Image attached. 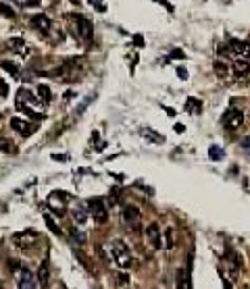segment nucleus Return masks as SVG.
Returning a JSON list of instances; mask_svg holds the SVG:
<instances>
[{
	"label": "nucleus",
	"instance_id": "25",
	"mask_svg": "<svg viewBox=\"0 0 250 289\" xmlns=\"http://www.w3.org/2000/svg\"><path fill=\"white\" fill-rule=\"evenodd\" d=\"M0 13H2L4 17H9V19H15V11L11 9L9 4H0Z\"/></svg>",
	"mask_w": 250,
	"mask_h": 289
},
{
	"label": "nucleus",
	"instance_id": "27",
	"mask_svg": "<svg viewBox=\"0 0 250 289\" xmlns=\"http://www.w3.org/2000/svg\"><path fill=\"white\" fill-rule=\"evenodd\" d=\"M71 237H73V241H77V244H85V235L82 231H71Z\"/></svg>",
	"mask_w": 250,
	"mask_h": 289
},
{
	"label": "nucleus",
	"instance_id": "22",
	"mask_svg": "<svg viewBox=\"0 0 250 289\" xmlns=\"http://www.w3.org/2000/svg\"><path fill=\"white\" fill-rule=\"evenodd\" d=\"M44 221H46V225H48V229L54 233V235H62V233H61V227H59L57 223H54V218H52L50 214H44Z\"/></svg>",
	"mask_w": 250,
	"mask_h": 289
},
{
	"label": "nucleus",
	"instance_id": "23",
	"mask_svg": "<svg viewBox=\"0 0 250 289\" xmlns=\"http://www.w3.org/2000/svg\"><path fill=\"white\" fill-rule=\"evenodd\" d=\"M2 69H4V71H9L11 75L19 77V69H17V65H15V62H11V60H2Z\"/></svg>",
	"mask_w": 250,
	"mask_h": 289
},
{
	"label": "nucleus",
	"instance_id": "28",
	"mask_svg": "<svg viewBox=\"0 0 250 289\" xmlns=\"http://www.w3.org/2000/svg\"><path fill=\"white\" fill-rule=\"evenodd\" d=\"M6 267H9V270H11V272H19V270H21L19 260H9V262H6Z\"/></svg>",
	"mask_w": 250,
	"mask_h": 289
},
{
	"label": "nucleus",
	"instance_id": "14",
	"mask_svg": "<svg viewBox=\"0 0 250 289\" xmlns=\"http://www.w3.org/2000/svg\"><path fill=\"white\" fill-rule=\"evenodd\" d=\"M48 281H50V267H48V260H44L38 269V283L42 285V289L48 287Z\"/></svg>",
	"mask_w": 250,
	"mask_h": 289
},
{
	"label": "nucleus",
	"instance_id": "19",
	"mask_svg": "<svg viewBox=\"0 0 250 289\" xmlns=\"http://www.w3.org/2000/svg\"><path fill=\"white\" fill-rule=\"evenodd\" d=\"M140 134H142L144 137H148L150 142H154V144H163L165 142V137L163 135H159L156 131H152V129H148V127H144V129H140Z\"/></svg>",
	"mask_w": 250,
	"mask_h": 289
},
{
	"label": "nucleus",
	"instance_id": "31",
	"mask_svg": "<svg viewBox=\"0 0 250 289\" xmlns=\"http://www.w3.org/2000/svg\"><path fill=\"white\" fill-rule=\"evenodd\" d=\"M17 4H21V6H38V0H17Z\"/></svg>",
	"mask_w": 250,
	"mask_h": 289
},
{
	"label": "nucleus",
	"instance_id": "15",
	"mask_svg": "<svg viewBox=\"0 0 250 289\" xmlns=\"http://www.w3.org/2000/svg\"><path fill=\"white\" fill-rule=\"evenodd\" d=\"M71 214L77 225H85V221H88V216H90V210H85V206H82V204H75Z\"/></svg>",
	"mask_w": 250,
	"mask_h": 289
},
{
	"label": "nucleus",
	"instance_id": "12",
	"mask_svg": "<svg viewBox=\"0 0 250 289\" xmlns=\"http://www.w3.org/2000/svg\"><path fill=\"white\" fill-rule=\"evenodd\" d=\"M11 127H13L15 131H19L23 137L31 135V134H34V129H36L34 125H29L27 121H23V119H11Z\"/></svg>",
	"mask_w": 250,
	"mask_h": 289
},
{
	"label": "nucleus",
	"instance_id": "37",
	"mask_svg": "<svg viewBox=\"0 0 250 289\" xmlns=\"http://www.w3.org/2000/svg\"><path fill=\"white\" fill-rule=\"evenodd\" d=\"M134 40H136V44H138V46H140V44H142V46H144V38H140V36H136V38H134Z\"/></svg>",
	"mask_w": 250,
	"mask_h": 289
},
{
	"label": "nucleus",
	"instance_id": "30",
	"mask_svg": "<svg viewBox=\"0 0 250 289\" xmlns=\"http://www.w3.org/2000/svg\"><path fill=\"white\" fill-rule=\"evenodd\" d=\"M90 4L96 6V11H100V13H104V11H106V6H104L103 2H100V0H90Z\"/></svg>",
	"mask_w": 250,
	"mask_h": 289
},
{
	"label": "nucleus",
	"instance_id": "24",
	"mask_svg": "<svg viewBox=\"0 0 250 289\" xmlns=\"http://www.w3.org/2000/svg\"><path fill=\"white\" fill-rule=\"evenodd\" d=\"M228 71H229L228 65H223V62H215V73L219 77H225V75H228Z\"/></svg>",
	"mask_w": 250,
	"mask_h": 289
},
{
	"label": "nucleus",
	"instance_id": "21",
	"mask_svg": "<svg viewBox=\"0 0 250 289\" xmlns=\"http://www.w3.org/2000/svg\"><path fill=\"white\" fill-rule=\"evenodd\" d=\"M223 156H225V152H223L219 146H210V148H208V158H210V160H221Z\"/></svg>",
	"mask_w": 250,
	"mask_h": 289
},
{
	"label": "nucleus",
	"instance_id": "4",
	"mask_svg": "<svg viewBox=\"0 0 250 289\" xmlns=\"http://www.w3.org/2000/svg\"><path fill=\"white\" fill-rule=\"evenodd\" d=\"M75 27H77V36H80V40H83V42H90L92 40L94 25H92V21L88 17L77 15V17H75Z\"/></svg>",
	"mask_w": 250,
	"mask_h": 289
},
{
	"label": "nucleus",
	"instance_id": "18",
	"mask_svg": "<svg viewBox=\"0 0 250 289\" xmlns=\"http://www.w3.org/2000/svg\"><path fill=\"white\" fill-rule=\"evenodd\" d=\"M186 111H188V113H192V115H198V113L202 111V102H200L198 98H188Z\"/></svg>",
	"mask_w": 250,
	"mask_h": 289
},
{
	"label": "nucleus",
	"instance_id": "38",
	"mask_svg": "<svg viewBox=\"0 0 250 289\" xmlns=\"http://www.w3.org/2000/svg\"><path fill=\"white\" fill-rule=\"evenodd\" d=\"M119 281L121 283H127V275H119Z\"/></svg>",
	"mask_w": 250,
	"mask_h": 289
},
{
	"label": "nucleus",
	"instance_id": "10",
	"mask_svg": "<svg viewBox=\"0 0 250 289\" xmlns=\"http://www.w3.org/2000/svg\"><path fill=\"white\" fill-rule=\"evenodd\" d=\"M38 239V235H36V231H25V233H15L13 235V241L17 246H21V248H27V246H31L34 241Z\"/></svg>",
	"mask_w": 250,
	"mask_h": 289
},
{
	"label": "nucleus",
	"instance_id": "36",
	"mask_svg": "<svg viewBox=\"0 0 250 289\" xmlns=\"http://www.w3.org/2000/svg\"><path fill=\"white\" fill-rule=\"evenodd\" d=\"M54 160H67V156H59V154H52Z\"/></svg>",
	"mask_w": 250,
	"mask_h": 289
},
{
	"label": "nucleus",
	"instance_id": "7",
	"mask_svg": "<svg viewBox=\"0 0 250 289\" xmlns=\"http://www.w3.org/2000/svg\"><path fill=\"white\" fill-rule=\"evenodd\" d=\"M121 214H123V223L127 225V227H131V229L140 227V210H138V206H125Z\"/></svg>",
	"mask_w": 250,
	"mask_h": 289
},
{
	"label": "nucleus",
	"instance_id": "29",
	"mask_svg": "<svg viewBox=\"0 0 250 289\" xmlns=\"http://www.w3.org/2000/svg\"><path fill=\"white\" fill-rule=\"evenodd\" d=\"M92 100H94V96H88V98H85V100H83V102H82L80 106H77V115H82V113L85 111V106H88V104L92 102Z\"/></svg>",
	"mask_w": 250,
	"mask_h": 289
},
{
	"label": "nucleus",
	"instance_id": "1",
	"mask_svg": "<svg viewBox=\"0 0 250 289\" xmlns=\"http://www.w3.org/2000/svg\"><path fill=\"white\" fill-rule=\"evenodd\" d=\"M111 254H113L115 262L119 264L121 269H127V267H131V252H129V248L125 246V241H121V239H115L113 244H111Z\"/></svg>",
	"mask_w": 250,
	"mask_h": 289
},
{
	"label": "nucleus",
	"instance_id": "3",
	"mask_svg": "<svg viewBox=\"0 0 250 289\" xmlns=\"http://www.w3.org/2000/svg\"><path fill=\"white\" fill-rule=\"evenodd\" d=\"M244 123V115H242L240 108H228L223 115V127L229 131H236L238 127H242Z\"/></svg>",
	"mask_w": 250,
	"mask_h": 289
},
{
	"label": "nucleus",
	"instance_id": "32",
	"mask_svg": "<svg viewBox=\"0 0 250 289\" xmlns=\"http://www.w3.org/2000/svg\"><path fill=\"white\" fill-rule=\"evenodd\" d=\"M165 235H167V248H171V246H173V229H169Z\"/></svg>",
	"mask_w": 250,
	"mask_h": 289
},
{
	"label": "nucleus",
	"instance_id": "17",
	"mask_svg": "<svg viewBox=\"0 0 250 289\" xmlns=\"http://www.w3.org/2000/svg\"><path fill=\"white\" fill-rule=\"evenodd\" d=\"M248 71H250V65H248L246 58H238L236 62H233V73H236L238 77L248 75Z\"/></svg>",
	"mask_w": 250,
	"mask_h": 289
},
{
	"label": "nucleus",
	"instance_id": "33",
	"mask_svg": "<svg viewBox=\"0 0 250 289\" xmlns=\"http://www.w3.org/2000/svg\"><path fill=\"white\" fill-rule=\"evenodd\" d=\"M242 148H244V150L250 154V135H246L244 139H242Z\"/></svg>",
	"mask_w": 250,
	"mask_h": 289
},
{
	"label": "nucleus",
	"instance_id": "9",
	"mask_svg": "<svg viewBox=\"0 0 250 289\" xmlns=\"http://www.w3.org/2000/svg\"><path fill=\"white\" fill-rule=\"evenodd\" d=\"M17 289H36V279H34V275H31L27 269H21V270H19Z\"/></svg>",
	"mask_w": 250,
	"mask_h": 289
},
{
	"label": "nucleus",
	"instance_id": "35",
	"mask_svg": "<svg viewBox=\"0 0 250 289\" xmlns=\"http://www.w3.org/2000/svg\"><path fill=\"white\" fill-rule=\"evenodd\" d=\"M177 75H179V77H182V79H186V77H188V73H186V69H182V67H177Z\"/></svg>",
	"mask_w": 250,
	"mask_h": 289
},
{
	"label": "nucleus",
	"instance_id": "39",
	"mask_svg": "<svg viewBox=\"0 0 250 289\" xmlns=\"http://www.w3.org/2000/svg\"><path fill=\"white\" fill-rule=\"evenodd\" d=\"M223 289H233V287H231V283H229V281H225V283H223Z\"/></svg>",
	"mask_w": 250,
	"mask_h": 289
},
{
	"label": "nucleus",
	"instance_id": "20",
	"mask_svg": "<svg viewBox=\"0 0 250 289\" xmlns=\"http://www.w3.org/2000/svg\"><path fill=\"white\" fill-rule=\"evenodd\" d=\"M38 98H40L42 102H50V100H52V92H50V88L46 83L38 85Z\"/></svg>",
	"mask_w": 250,
	"mask_h": 289
},
{
	"label": "nucleus",
	"instance_id": "2",
	"mask_svg": "<svg viewBox=\"0 0 250 289\" xmlns=\"http://www.w3.org/2000/svg\"><path fill=\"white\" fill-rule=\"evenodd\" d=\"M88 210H90V214L94 216V221L96 223H106L108 221V210H106V206H104V200H100V198H92V200H88Z\"/></svg>",
	"mask_w": 250,
	"mask_h": 289
},
{
	"label": "nucleus",
	"instance_id": "6",
	"mask_svg": "<svg viewBox=\"0 0 250 289\" xmlns=\"http://www.w3.org/2000/svg\"><path fill=\"white\" fill-rule=\"evenodd\" d=\"M67 193L65 192H52L50 196H48V206L54 210V212H59L62 214L65 212V206H67Z\"/></svg>",
	"mask_w": 250,
	"mask_h": 289
},
{
	"label": "nucleus",
	"instance_id": "16",
	"mask_svg": "<svg viewBox=\"0 0 250 289\" xmlns=\"http://www.w3.org/2000/svg\"><path fill=\"white\" fill-rule=\"evenodd\" d=\"M9 46H11V48H13L15 52H17V54H21V57H27V54H29V46H27L25 42H23L21 38H11V40H9Z\"/></svg>",
	"mask_w": 250,
	"mask_h": 289
},
{
	"label": "nucleus",
	"instance_id": "13",
	"mask_svg": "<svg viewBox=\"0 0 250 289\" xmlns=\"http://www.w3.org/2000/svg\"><path fill=\"white\" fill-rule=\"evenodd\" d=\"M146 237L150 239V244L159 250L163 244H161V229H159V223H150L146 229Z\"/></svg>",
	"mask_w": 250,
	"mask_h": 289
},
{
	"label": "nucleus",
	"instance_id": "8",
	"mask_svg": "<svg viewBox=\"0 0 250 289\" xmlns=\"http://www.w3.org/2000/svg\"><path fill=\"white\" fill-rule=\"evenodd\" d=\"M177 289H192V270L190 267H184L177 270Z\"/></svg>",
	"mask_w": 250,
	"mask_h": 289
},
{
	"label": "nucleus",
	"instance_id": "5",
	"mask_svg": "<svg viewBox=\"0 0 250 289\" xmlns=\"http://www.w3.org/2000/svg\"><path fill=\"white\" fill-rule=\"evenodd\" d=\"M228 50L238 54L240 58H250V44L248 42H242V40H236V38H229L228 40Z\"/></svg>",
	"mask_w": 250,
	"mask_h": 289
},
{
	"label": "nucleus",
	"instance_id": "34",
	"mask_svg": "<svg viewBox=\"0 0 250 289\" xmlns=\"http://www.w3.org/2000/svg\"><path fill=\"white\" fill-rule=\"evenodd\" d=\"M171 58H186V54L179 52V50H173V52H171Z\"/></svg>",
	"mask_w": 250,
	"mask_h": 289
},
{
	"label": "nucleus",
	"instance_id": "26",
	"mask_svg": "<svg viewBox=\"0 0 250 289\" xmlns=\"http://www.w3.org/2000/svg\"><path fill=\"white\" fill-rule=\"evenodd\" d=\"M11 148H13V144L9 142V139L0 137V152H11Z\"/></svg>",
	"mask_w": 250,
	"mask_h": 289
},
{
	"label": "nucleus",
	"instance_id": "11",
	"mask_svg": "<svg viewBox=\"0 0 250 289\" xmlns=\"http://www.w3.org/2000/svg\"><path fill=\"white\" fill-rule=\"evenodd\" d=\"M31 25H34L38 31L46 34V31H50L52 21H50V17H46V15H34V17H31Z\"/></svg>",
	"mask_w": 250,
	"mask_h": 289
}]
</instances>
